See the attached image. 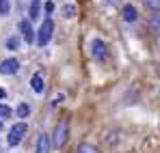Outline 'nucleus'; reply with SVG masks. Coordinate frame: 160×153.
Here are the masks:
<instances>
[{
    "mask_svg": "<svg viewBox=\"0 0 160 153\" xmlns=\"http://www.w3.org/2000/svg\"><path fill=\"white\" fill-rule=\"evenodd\" d=\"M18 69H20L18 58H7V60L0 63V74L2 76H13V74H18Z\"/></svg>",
    "mask_w": 160,
    "mask_h": 153,
    "instance_id": "39448f33",
    "label": "nucleus"
},
{
    "mask_svg": "<svg viewBox=\"0 0 160 153\" xmlns=\"http://www.w3.org/2000/svg\"><path fill=\"white\" fill-rule=\"evenodd\" d=\"M7 48H9V50H18V48H20V39H18V37H9V39H7Z\"/></svg>",
    "mask_w": 160,
    "mask_h": 153,
    "instance_id": "2eb2a0df",
    "label": "nucleus"
},
{
    "mask_svg": "<svg viewBox=\"0 0 160 153\" xmlns=\"http://www.w3.org/2000/svg\"><path fill=\"white\" fill-rule=\"evenodd\" d=\"M50 151H52V140H50V136H48V134H39L35 153H50Z\"/></svg>",
    "mask_w": 160,
    "mask_h": 153,
    "instance_id": "423d86ee",
    "label": "nucleus"
},
{
    "mask_svg": "<svg viewBox=\"0 0 160 153\" xmlns=\"http://www.w3.org/2000/svg\"><path fill=\"white\" fill-rule=\"evenodd\" d=\"M52 32H54L52 17H46L43 24H41V28H39V35H37V45H39V48H46V45L50 43V39H52Z\"/></svg>",
    "mask_w": 160,
    "mask_h": 153,
    "instance_id": "f03ea898",
    "label": "nucleus"
},
{
    "mask_svg": "<svg viewBox=\"0 0 160 153\" xmlns=\"http://www.w3.org/2000/svg\"><path fill=\"white\" fill-rule=\"evenodd\" d=\"M91 54H93L95 60H104L108 56V45L102 39H93V41H91Z\"/></svg>",
    "mask_w": 160,
    "mask_h": 153,
    "instance_id": "20e7f679",
    "label": "nucleus"
},
{
    "mask_svg": "<svg viewBox=\"0 0 160 153\" xmlns=\"http://www.w3.org/2000/svg\"><path fill=\"white\" fill-rule=\"evenodd\" d=\"M145 4H147L149 9H154V11H158V9H160V0H145Z\"/></svg>",
    "mask_w": 160,
    "mask_h": 153,
    "instance_id": "f3484780",
    "label": "nucleus"
},
{
    "mask_svg": "<svg viewBox=\"0 0 160 153\" xmlns=\"http://www.w3.org/2000/svg\"><path fill=\"white\" fill-rule=\"evenodd\" d=\"M30 88L35 93H43L46 91V84H43V76L41 74H32V78H30Z\"/></svg>",
    "mask_w": 160,
    "mask_h": 153,
    "instance_id": "6e6552de",
    "label": "nucleus"
},
{
    "mask_svg": "<svg viewBox=\"0 0 160 153\" xmlns=\"http://www.w3.org/2000/svg\"><path fill=\"white\" fill-rule=\"evenodd\" d=\"M9 117H11V108L4 106V103H0V121H4V119H9Z\"/></svg>",
    "mask_w": 160,
    "mask_h": 153,
    "instance_id": "dca6fc26",
    "label": "nucleus"
},
{
    "mask_svg": "<svg viewBox=\"0 0 160 153\" xmlns=\"http://www.w3.org/2000/svg\"><path fill=\"white\" fill-rule=\"evenodd\" d=\"M28 15H30V20H39V15H41V0H32L30 2Z\"/></svg>",
    "mask_w": 160,
    "mask_h": 153,
    "instance_id": "9d476101",
    "label": "nucleus"
},
{
    "mask_svg": "<svg viewBox=\"0 0 160 153\" xmlns=\"http://www.w3.org/2000/svg\"><path fill=\"white\" fill-rule=\"evenodd\" d=\"M11 11V0H0V15H9Z\"/></svg>",
    "mask_w": 160,
    "mask_h": 153,
    "instance_id": "ddd939ff",
    "label": "nucleus"
},
{
    "mask_svg": "<svg viewBox=\"0 0 160 153\" xmlns=\"http://www.w3.org/2000/svg\"><path fill=\"white\" fill-rule=\"evenodd\" d=\"M15 112H18V117H20V119H24V117H28V112H30V108H28L26 103H20Z\"/></svg>",
    "mask_w": 160,
    "mask_h": 153,
    "instance_id": "4468645a",
    "label": "nucleus"
},
{
    "mask_svg": "<svg viewBox=\"0 0 160 153\" xmlns=\"http://www.w3.org/2000/svg\"><path fill=\"white\" fill-rule=\"evenodd\" d=\"M76 153H100L93 145H89V142H80L78 149H76Z\"/></svg>",
    "mask_w": 160,
    "mask_h": 153,
    "instance_id": "f8f14e48",
    "label": "nucleus"
},
{
    "mask_svg": "<svg viewBox=\"0 0 160 153\" xmlns=\"http://www.w3.org/2000/svg\"><path fill=\"white\" fill-rule=\"evenodd\" d=\"M76 13H78L76 4H65V7H63V17H65V20H72V17H76Z\"/></svg>",
    "mask_w": 160,
    "mask_h": 153,
    "instance_id": "9b49d317",
    "label": "nucleus"
},
{
    "mask_svg": "<svg viewBox=\"0 0 160 153\" xmlns=\"http://www.w3.org/2000/svg\"><path fill=\"white\" fill-rule=\"evenodd\" d=\"M108 2H112V4H115V2H117V0H108Z\"/></svg>",
    "mask_w": 160,
    "mask_h": 153,
    "instance_id": "aec40b11",
    "label": "nucleus"
},
{
    "mask_svg": "<svg viewBox=\"0 0 160 153\" xmlns=\"http://www.w3.org/2000/svg\"><path fill=\"white\" fill-rule=\"evenodd\" d=\"M67 138H69V119H67V117H63V119L56 123V127H54L52 147H54V149H63V147H65V142H67Z\"/></svg>",
    "mask_w": 160,
    "mask_h": 153,
    "instance_id": "f257e3e1",
    "label": "nucleus"
},
{
    "mask_svg": "<svg viewBox=\"0 0 160 153\" xmlns=\"http://www.w3.org/2000/svg\"><path fill=\"white\" fill-rule=\"evenodd\" d=\"M20 30H22V37H24L26 43H35V32H32V26H30L28 20H22L20 22Z\"/></svg>",
    "mask_w": 160,
    "mask_h": 153,
    "instance_id": "0eeeda50",
    "label": "nucleus"
},
{
    "mask_svg": "<svg viewBox=\"0 0 160 153\" xmlns=\"http://www.w3.org/2000/svg\"><path fill=\"white\" fill-rule=\"evenodd\" d=\"M121 15H123L126 22H136V17H138V13H136V9H134L132 4H126L123 11H121Z\"/></svg>",
    "mask_w": 160,
    "mask_h": 153,
    "instance_id": "1a4fd4ad",
    "label": "nucleus"
},
{
    "mask_svg": "<svg viewBox=\"0 0 160 153\" xmlns=\"http://www.w3.org/2000/svg\"><path fill=\"white\" fill-rule=\"evenodd\" d=\"M43 7H46V13H48V15H52V13H54V2H52V0H48Z\"/></svg>",
    "mask_w": 160,
    "mask_h": 153,
    "instance_id": "a211bd4d",
    "label": "nucleus"
},
{
    "mask_svg": "<svg viewBox=\"0 0 160 153\" xmlns=\"http://www.w3.org/2000/svg\"><path fill=\"white\" fill-rule=\"evenodd\" d=\"M4 97H7V91H4V88H0V99H4Z\"/></svg>",
    "mask_w": 160,
    "mask_h": 153,
    "instance_id": "6ab92c4d",
    "label": "nucleus"
},
{
    "mask_svg": "<svg viewBox=\"0 0 160 153\" xmlns=\"http://www.w3.org/2000/svg\"><path fill=\"white\" fill-rule=\"evenodd\" d=\"M28 131V127H26V123H15L13 127H11V131H9V145L11 147H18L20 142H22V138H24V134Z\"/></svg>",
    "mask_w": 160,
    "mask_h": 153,
    "instance_id": "7ed1b4c3",
    "label": "nucleus"
},
{
    "mask_svg": "<svg viewBox=\"0 0 160 153\" xmlns=\"http://www.w3.org/2000/svg\"><path fill=\"white\" fill-rule=\"evenodd\" d=\"M0 131H2V121H0Z\"/></svg>",
    "mask_w": 160,
    "mask_h": 153,
    "instance_id": "412c9836",
    "label": "nucleus"
}]
</instances>
